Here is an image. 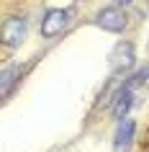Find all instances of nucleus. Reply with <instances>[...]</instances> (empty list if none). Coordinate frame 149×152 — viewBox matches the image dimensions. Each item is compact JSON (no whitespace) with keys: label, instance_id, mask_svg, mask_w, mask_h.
Wrapping results in <instances>:
<instances>
[{"label":"nucleus","instance_id":"obj_3","mask_svg":"<svg viewBox=\"0 0 149 152\" xmlns=\"http://www.w3.org/2000/svg\"><path fill=\"white\" fill-rule=\"evenodd\" d=\"M67 21H70V13L62 8H52L47 10V16L41 21V36L44 39H54L57 34H62L67 28Z\"/></svg>","mask_w":149,"mask_h":152},{"label":"nucleus","instance_id":"obj_4","mask_svg":"<svg viewBox=\"0 0 149 152\" xmlns=\"http://www.w3.org/2000/svg\"><path fill=\"white\" fill-rule=\"evenodd\" d=\"M134 62H136V52H134V44L131 41H118L113 52H110V67L113 72H126L131 70Z\"/></svg>","mask_w":149,"mask_h":152},{"label":"nucleus","instance_id":"obj_8","mask_svg":"<svg viewBox=\"0 0 149 152\" xmlns=\"http://www.w3.org/2000/svg\"><path fill=\"white\" fill-rule=\"evenodd\" d=\"M118 3H131V0H118Z\"/></svg>","mask_w":149,"mask_h":152},{"label":"nucleus","instance_id":"obj_2","mask_svg":"<svg viewBox=\"0 0 149 152\" xmlns=\"http://www.w3.org/2000/svg\"><path fill=\"white\" fill-rule=\"evenodd\" d=\"M23 39H26V18L8 16L0 23V41H3L5 47H21Z\"/></svg>","mask_w":149,"mask_h":152},{"label":"nucleus","instance_id":"obj_7","mask_svg":"<svg viewBox=\"0 0 149 152\" xmlns=\"http://www.w3.org/2000/svg\"><path fill=\"white\" fill-rule=\"evenodd\" d=\"M131 98H134V93H131V88L126 85L124 90H118V96H116V101H113V116L116 119H124L126 116V111H129V106H131Z\"/></svg>","mask_w":149,"mask_h":152},{"label":"nucleus","instance_id":"obj_6","mask_svg":"<svg viewBox=\"0 0 149 152\" xmlns=\"http://www.w3.org/2000/svg\"><path fill=\"white\" fill-rule=\"evenodd\" d=\"M134 132H136V124H134L131 119H121V124H118V129H116V150L121 152V150H126L129 144H131V139H134Z\"/></svg>","mask_w":149,"mask_h":152},{"label":"nucleus","instance_id":"obj_5","mask_svg":"<svg viewBox=\"0 0 149 152\" xmlns=\"http://www.w3.org/2000/svg\"><path fill=\"white\" fill-rule=\"evenodd\" d=\"M21 67H18V64H13V67H5V70L0 72V101H3V98L8 96L10 90L16 88V83L21 80Z\"/></svg>","mask_w":149,"mask_h":152},{"label":"nucleus","instance_id":"obj_1","mask_svg":"<svg viewBox=\"0 0 149 152\" xmlns=\"http://www.w3.org/2000/svg\"><path fill=\"white\" fill-rule=\"evenodd\" d=\"M95 26H100L103 31H113L121 34L129 26V16H126L124 8H116V5H108V8H100L95 13Z\"/></svg>","mask_w":149,"mask_h":152}]
</instances>
